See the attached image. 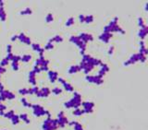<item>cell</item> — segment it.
Wrapping results in <instances>:
<instances>
[{
	"mask_svg": "<svg viewBox=\"0 0 148 130\" xmlns=\"http://www.w3.org/2000/svg\"><path fill=\"white\" fill-rule=\"evenodd\" d=\"M32 108L33 110V114H34L35 116L40 117V116H44V115L46 114V110H45L39 104H33V105H32Z\"/></svg>",
	"mask_w": 148,
	"mask_h": 130,
	"instance_id": "6da1fadb",
	"label": "cell"
},
{
	"mask_svg": "<svg viewBox=\"0 0 148 130\" xmlns=\"http://www.w3.org/2000/svg\"><path fill=\"white\" fill-rule=\"evenodd\" d=\"M85 80L89 83H94L96 85H101L104 83L103 78H101L100 76H89V75H87L85 77Z\"/></svg>",
	"mask_w": 148,
	"mask_h": 130,
	"instance_id": "7a4b0ae2",
	"label": "cell"
},
{
	"mask_svg": "<svg viewBox=\"0 0 148 130\" xmlns=\"http://www.w3.org/2000/svg\"><path fill=\"white\" fill-rule=\"evenodd\" d=\"M81 105L83 106L84 114H92L94 112V103H92V102H83V103H81Z\"/></svg>",
	"mask_w": 148,
	"mask_h": 130,
	"instance_id": "3957f363",
	"label": "cell"
},
{
	"mask_svg": "<svg viewBox=\"0 0 148 130\" xmlns=\"http://www.w3.org/2000/svg\"><path fill=\"white\" fill-rule=\"evenodd\" d=\"M50 93H51V89H49V88H47V87H46V88H42V89H39V91L36 93V95H37L38 97L46 98L50 95Z\"/></svg>",
	"mask_w": 148,
	"mask_h": 130,
	"instance_id": "277c9868",
	"label": "cell"
},
{
	"mask_svg": "<svg viewBox=\"0 0 148 130\" xmlns=\"http://www.w3.org/2000/svg\"><path fill=\"white\" fill-rule=\"evenodd\" d=\"M78 37L80 38V40H81V42H83V43H86V44H87V43H88V42H92L93 40H94V37H93L91 34L84 33V32L81 33L80 35H78Z\"/></svg>",
	"mask_w": 148,
	"mask_h": 130,
	"instance_id": "5b68a950",
	"label": "cell"
},
{
	"mask_svg": "<svg viewBox=\"0 0 148 130\" xmlns=\"http://www.w3.org/2000/svg\"><path fill=\"white\" fill-rule=\"evenodd\" d=\"M49 64V61L48 60L45 59V57L44 56H40L36 60V62H35V66L36 67H47Z\"/></svg>",
	"mask_w": 148,
	"mask_h": 130,
	"instance_id": "8992f818",
	"label": "cell"
},
{
	"mask_svg": "<svg viewBox=\"0 0 148 130\" xmlns=\"http://www.w3.org/2000/svg\"><path fill=\"white\" fill-rule=\"evenodd\" d=\"M18 40H19V41L22 42V43H25V44H28V45H30V44H32L31 39H30L29 37H27V36L25 35V34H24L23 32L19 33V35H18Z\"/></svg>",
	"mask_w": 148,
	"mask_h": 130,
	"instance_id": "52a82bcc",
	"label": "cell"
},
{
	"mask_svg": "<svg viewBox=\"0 0 148 130\" xmlns=\"http://www.w3.org/2000/svg\"><path fill=\"white\" fill-rule=\"evenodd\" d=\"M111 37H112V34L108 32H103L101 35L99 36V39L102 42H104L105 43H108L110 41Z\"/></svg>",
	"mask_w": 148,
	"mask_h": 130,
	"instance_id": "ba28073f",
	"label": "cell"
},
{
	"mask_svg": "<svg viewBox=\"0 0 148 130\" xmlns=\"http://www.w3.org/2000/svg\"><path fill=\"white\" fill-rule=\"evenodd\" d=\"M57 120V126H60V127H64L65 125L69 124V121H68V118L66 116H62V117H58Z\"/></svg>",
	"mask_w": 148,
	"mask_h": 130,
	"instance_id": "9c48e42d",
	"label": "cell"
},
{
	"mask_svg": "<svg viewBox=\"0 0 148 130\" xmlns=\"http://www.w3.org/2000/svg\"><path fill=\"white\" fill-rule=\"evenodd\" d=\"M57 78H58V74L56 71H48V79L50 80V82L54 83L57 81Z\"/></svg>",
	"mask_w": 148,
	"mask_h": 130,
	"instance_id": "30bf717a",
	"label": "cell"
},
{
	"mask_svg": "<svg viewBox=\"0 0 148 130\" xmlns=\"http://www.w3.org/2000/svg\"><path fill=\"white\" fill-rule=\"evenodd\" d=\"M146 35H147V27L146 28H143V29H140L139 30V33H138V36L142 39V41H143V39L145 38Z\"/></svg>",
	"mask_w": 148,
	"mask_h": 130,
	"instance_id": "8fae6325",
	"label": "cell"
},
{
	"mask_svg": "<svg viewBox=\"0 0 148 130\" xmlns=\"http://www.w3.org/2000/svg\"><path fill=\"white\" fill-rule=\"evenodd\" d=\"M79 71H81V68H80L79 66H71V67L69 68L68 72L70 74H75V73H77V72H79Z\"/></svg>",
	"mask_w": 148,
	"mask_h": 130,
	"instance_id": "7c38bea8",
	"label": "cell"
},
{
	"mask_svg": "<svg viewBox=\"0 0 148 130\" xmlns=\"http://www.w3.org/2000/svg\"><path fill=\"white\" fill-rule=\"evenodd\" d=\"M63 87H64V89L67 90V91H69V92H72L73 90H74V89H73V87L71 86V85L69 83V82H66L65 81L64 83H63Z\"/></svg>",
	"mask_w": 148,
	"mask_h": 130,
	"instance_id": "4fadbf2b",
	"label": "cell"
},
{
	"mask_svg": "<svg viewBox=\"0 0 148 130\" xmlns=\"http://www.w3.org/2000/svg\"><path fill=\"white\" fill-rule=\"evenodd\" d=\"M53 42H56V43H61V42H63V38H62L61 36L59 35H56L55 37H53V38H51L50 40L48 41V43H53Z\"/></svg>",
	"mask_w": 148,
	"mask_h": 130,
	"instance_id": "5bb4252c",
	"label": "cell"
},
{
	"mask_svg": "<svg viewBox=\"0 0 148 130\" xmlns=\"http://www.w3.org/2000/svg\"><path fill=\"white\" fill-rule=\"evenodd\" d=\"M19 93L22 95H28V94H32V89H19Z\"/></svg>",
	"mask_w": 148,
	"mask_h": 130,
	"instance_id": "9a60e30c",
	"label": "cell"
},
{
	"mask_svg": "<svg viewBox=\"0 0 148 130\" xmlns=\"http://www.w3.org/2000/svg\"><path fill=\"white\" fill-rule=\"evenodd\" d=\"M11 122H12V124H13V125H18V124H19V121H20V120H19V115H18V114H14L13 116L11 117Z\"/></svg>",
	"mask_w": 148,
	"mask_h": 130,
	"instance_id": "2e32d148",
	"label": "cell"
},
{
	"mask_svg": "<svg viewBox=\"0 0 148 130\" xmlns=\"http://www.w3.org/2000/svg\"><path fill=\"white\" fill-rule=\"evenodd\" d=\"M19 120H22V121H24L26 124H30V121L29 119H28V114H22L20 115H19Z\"/></svg>",
	"mask_w": 148,
	"mask_h": 130,
	"instance_id": "e0dca14e",
	"label": "cell"
},
{
	"mask_svg": "<svg viewBox=\"0 0 148 130\" xmlns=\"http://www.w3.org/2000/svg\"><path fill=\"white\" fill-rule=\"evenodd\" d=\"M31 59H32V55L31 54H24V55L20 56V61H22V62L24 63L29 62Z\"/></svg>",
	"mask_w": 148,
	"mask_h": 130,
	"instance_id": "ac0fdd59",
	"label": "cell"
},
{
	"mask_svg": "<svg viewBox=\"0 0 148 130\" xmlns=\"http://www.w3.org/2000/svg\"><path fill=\"white\" fill-rule=\"evenodd\" d=\"M6 19H7V14L4 10V8H0V19L2 21H5Z\"/></svg>",
	"mask_w": 148,
	"mask_h": 130,
	"instance_id": "d6986e66",
	"label": "cell"
},
{
	"mask_svg": "<svg viewBox=\"0 0 148 130\" xmlns=\"http://www.w3.org/2000/svg\"><path fill=\"white\" fill-rule=\"evenodd\" d=\"M72 114H74V115H76V116H80V115H81V114H84V111H83V109L81 110V109L78 108V109H75V110L73 111Z\"/></svg>",
	"mask_w": 148,
	"mask_h": 130,
	"instance_id": "ffe728a7",
	"label": "cell"
},
{
	"mask_svg": "<svg viewBox=\"0 0 148 130\" xmlns=\"http://www.w3.org/2000/svg\"><path fill=\"white\" fill-rule=\"evenodd\" d=\"M51 92L55 95H59L62 93V89L61 88H58V87H56V88H54V89H52Z\"/></svg>",
	"mask_w": 148,
	"mask_h": 130,
	"instance_id": "44dd1931",
	"label": "cell"
},
{
	"mask_svg": "<svg viewBox=\"0 0 148 130\" xmlns=\"http://www.w3.org/2000/svg\"><path fill=\"white\" fill-rule=\"evenodd\" d=\"M20 103H22V105L24 106V107H32V104L29 103L26 100V98H22L20 99Z\"/></svg>",
	"mask_w": 148,
	"mask_h": 130,
	"instance_id": "7402d4cb",
	"label": "cell"
},
{
	"mask_svg": "<svg viewBox=\"0 0 148 130\" xmlns=\"http://www.w3.org/2000/svg\"><path fill=\"white\" fill-rule=\"evenodd\" d=\"M93 21H94V17L92 16V15H90V16H85V18H84V22H85V23L89 24V23H92Z\"/></svg>",
	"mask_w": 148,
	"mask_h": 130,
	"instance_id": "603a6c76",
	"label": "cell"
},
{
	"mask_svg": "<svg viewBox=\"0 0 148 130\" xmlns=\"http://www.w3.org/2000/svg\"><path fill=\"white\" fill-rule=\"evenodd\" d=\"M80 41V38H79L78 36H71L70 38V43H74V44H77V43Z\"/></svg>",
	"mask_w": 148,
	"mask_h": 130,
	"instance_id": "cb8c5ba5",
	"label": "cell"
},
{
	"mask_svg": "<svg viewBox=\"0 0 148 130\" xmlns=\"http://www.w3.org/2000/svg\"><path fill=\"white\" fill-rule=\"evenodd\" d=\"M101 69L100 70H102L103 72H105V73H107V72H108L109 71V68H108V66L107 65V64H101Z\"/></svg>",
	"mask_w": 148,
	"mask_h": 130,
	"instance_id": "d4e9b609",
	"label": "cell"
},
{
	"mask_svg": "<svg viewBox=\"0 0 148 130\" xmlns=\"http://www.w3.org/2000/svg\"><path fill=\"white\" fill-rule=\"evenodd\" d=\"M14 114H15V112L14 111H8V113H6V114H4V117L8 118V119H11V117L13 116Z\"/></svg>",
	"mask_w": 148,
	"mask_h": 130,
	"instance_id": "484cf974",
	"label": "cell"
},
{
	"mask_svg": "<svg viewBox=\"0 0 148 130\" xmlns=\"http://www.w3.org/2000/svg\"><path fill=\"white\" fill-rule=\"evenodd\" d=\"M73 23H74V19L73 18H69L67 19V21H66V26L67 27H70L71 25H73Z\"/></svg>",
	"mask_w": 148,
	"mask_h": 130,
	"instance_id": "4316f807",
	"label": "cell"
},
{
	"mask_svg": "<svg viewBox=\"0 0 148 130\" xmlns=\"http://www.w3.org/2000/svg\"><path fill=\"white\" fill-rule=\"evenodd\" d=\"M138 23H139V26L141 27V29L146 28L145 23H144V21H143V19H142V18H139V19H138Z\"/></svg>",
	"mask_w": 148,
	"mask_h": 130,
	"instance_id": "83f0119b",
	"label": "cell"
},
{
	"mask_svg": "<svg viewBox=\"0 0 148 130\" xmlns=\"http://www.w3.org/2000/svg\"><path fill=\"white\" fill-rule=\"evenodd\" d=\"M54 20V18H53V15H52L51 13H49L47 16H46V21L47 22V23H50V22H52Z\"/></svg>",
	"mask_w": 148,
	"mask_h": 130,
	"instance_id": "f1b7e54d",
	"label": "cell"
},
{
	"mask_svg": "<svg viewBox=\"0 0 148 130\" xmlns=\"http://www.w3.org/2000/svg\"><path fill=\"white\" fill-rule=\"evenodd\" d=\"M32 9L31 8H26L24 10H22L20 12V15H30V14H32Z\"/></svg>",
	"mask_w": 148,
	"mask_h": 130,
	"instance_id": "f546056e",
	"label": "cell"
},
{
	"mask_svg": "<svg viewBox=\"0 0 148 130\" xmlns=\"http://www.w3.org/2000/svg\"><path fill=\"white\" fill-rule=\"evenodd\" d=\"M11 67H12V69H13V70H15V71L19 70V63L12 62V63H11Z\"/></svg>",
	"mask_w": 148,
	"mask_h": 130,
	"instance_id": "4dcf8cb0",
	"label": "cell"
},
{
	"mask_svg": "<svg viewBox=\"0 0 148 130\" xmlns=\"http://www.w3.org/2000/svg\"><path fill=\"white\" fill-rule=\"evenodd\" d=\"M53 48H54V44L51 43H47L46 44V46L44 47L45 50H51V49H53Z\"/></svg>",
	"mask_w": 148,
	"mask_h": 130,
	"instance_id": "1f68e13d",
	"label": "cell"
},
{
	"mask_svg": "<svg viewBox=\"0 0 148 130\" xmlns=\"http://www.w3.org/2000/svg\"><path fill=\"white\" fill-rule=\"evenodd\" d=\"M8 63H9V61H8V60H7L6 58H4V59H3L2 61L0 62V66H1V67H3V68H6V67L8 65Z\"/></svg>",
	"mask_w": 148,
	"mask_h": 130,
	"instance_id": "d6a6232c",
	"label": "cell"
},
{
	"mask_svg": "<svg viewBox=\"0 0 148 130\" xmlns=\"http://www.w3.org/2000/svg\"><path fill=\"white\" fill-rule=\"evenodd\" d=\"M74 130H83V127L80 123L76 122V124L74 125Z\"/></svg>",
	"mask_w": 148,
	"mask_h": 130,
	"instance_id": "836d02e7",
	"label": "cell"
},
{
	"mask_svg": "<svg viewBox=\"0 0 148 130\" xmlns=\"http://www.w3.org/2000/svg\"><path fill=\"white\" fill-rule=\"evenodd\" d=\"M20 61V56L19 55H13V58L11 60V62H15V63H19Z\"/></svg>",
	"mask_w": 148,
	"mask_h": 130,
	"instance_id": "e575fe53",
	"label": "cell"
},
{
	"mask_svg": "<svg viewBox=\"0 0 148 130\" xmlns=\"http://www.w3.org/2000/svg\"><path fill=\"white\" fill-rule=\"evenodd\" d=\"M32 94H36V93H37L38 91H39V88H38V87H36V86H34V87H32Z\"/></svg>",
	"mask_w": 148,
	"mask_h": 130,
	"instance_id": "d590c367",
	"label": "cell"
},
{
	"mask_svg": "<svg viewBox=\"0 0 148 130\" xmlns=\"http://www.w3.org/2000/svg\"><path fill=\"white\" fill-rule=\"evenodd\" d=\"M13 55L14 54H12V53H9V54H8V55H7V57H6V59L8 60V61H11L12 58H13Z\"/></svg>",
	"mask_w": 148,
	"mask_h": 130,
	"instance_id": "8d00e7d4",
	"label": "cell"
},
{
	"mask_svg": "<svg viewBox=\"0 0 148 130\" xmlns=\"http://www.w3.org/2000/svg\"><path fill=\"white\" fill-rule=\"evenodd\" d=\"M33 72H34L35 74H38V73H40L41 70H40V68L39 67H36V66H34V68H33Z\"/></svg>",
	"mask_w": 148,
	"mask_h": 130,
	"instance_id": "74e56055",
	"label": "cell"
},
{
	"mask_svg": "<svg viewBox=\"0 0 148 130\" xmlns=\"http://www.w3.org/2000/svg\"><path fill=\"white\" fill-rule=\"evenodd\" d=\"M7 109V107H6L4 104H2V103H0V112H4Z\"/></svg>",
	"mask_w": 148,
	"mask_h": 130,
	"instance_id": "f35d334b",
	"label": "cell"
},
{
	"mask_svg": "<svg viewBox=\"0 0 148 130\" xmlns=\"http://www.w3.org/2000/svg\"><path fill=\"white\" fill-rule=\"evenodd\" d=\"M84 18H85V16H83V15H80V16H79V20H80V22H82V23H83Z\"/></svg>",
	"mask_w": 148,
	"mask_h": 130,
	"instance_id": "ab89813d",
	"label": "cell"
},
{
	"mask_svg": "<svg viewBox=\"0 0 148 130\" xmlns=\"http://www.w3.org/2000/svg\"><path fill=\"white\" fill-rule=\"evenodd\" d=\"M6 71H7V69H6V68H3V67H1L0 66V75L3 73H5Z\"/></svg>",
	"mask_w": 148,
	"mask_h": 130,
	"instance_id": "60d3db41",
	"label": "cell"
},
{
	"mask_svg": "<svg viewBox=\"0 0 148 130\" xmlns=\"http://www.w3.org/2000/svg\"><path fill=\"white\" fill-rule=\"evenodd\" d=\"M57 80L59 82V83H61V84H63V83L65 82V79H62V78H60V77H59V78H57Z\"/></svg>",
	"mask_w": 148,
	"mask_h": 130,
	"instance_id": "b9f144b4",
	"label": "cell"
},
{
	"mask_svg": "<svg viewBox=\"0 0 148 130\" xmlns=\"http://www.w3.org/2000/svg\"><path fill=\"white\" fill-rule=\"evenodd\" d=\"M41 71H48V67H40Z\"/></svg>",
	"mask_w": 148,
	"mask_h": 130,
	"instance_id": "7bdbcfd3",
	"label": "cell"
},
{
	"mask_svg": "<svg viewBox=\"0 0 148 130\" xmlns=\"http://www.w3.org/2000/svg\"><path fill=\"white\" fill-rule=\"evenodd\" d=\"M113 52H114V47L113 46H111L110 48H109V50H108V54H110L111 55V54H113Z\"/></svg>",
	"mask_w": 148,
	"mask_h": 130,
	"instance_id": "ee69618b",
	"label": "cell"
},
{
	"mask_svg": "<svg viewBox=\"0 0 148 130\" xmlns=\"http://www.w3.org/2000/svg\"><path fill=\"white\" fill-rule=\"evenodd\" d=\"M11 50H12V46H11V45H8V46H7V51H8V54L11 53Z\"/></svg>",
	"mask_w": 148,
	"mask_h": 130,
	"instance_id": "f6af8a7d",
	"label": "cell"
},
{
	"mask_svg": "<svg viewBox=\"0 0 148 130\" xmlns=\"http://www.w3.org/2000/svg\"><path fill=\"white\" fill-rule=\"evenodd\" d=\"M17 40H18V35H14L11 37V41L12 42H15V41H17Z\"/></svg>",
	"mask_w": 148,
	"mask_h": 130,
	"instance_id": "bcb514c9",
	"label": "cell"
},
{
	"mask_svg": "<svg viewBox=\"0 0 148 130\" xmlns=\"http://www.w3.org/2000/svg\"><path fill=\"white\" fill-rule=\"evenodd\" d=\"M62 116H65L64 112H60V113L57 114V118H58V117H62Z\"/></svg>",
	"mask_w": 148,
	"mask_h": 130,
	"instance_id": "7dc6e473",
	"label": "cell"
},
{
	"mask_svg": "<svg viewBox=\"0 0 148 130\" xmlns=\"http://www.w3.org/2000/svg\"><path fill=\"white\" fill-rule=\"evenodd\" d=\"M3 7H4V2L0 1V8H3Z\"/></svg>",
	"mask_w": 148,
	"mask_h": 130,
	"instance_id": "c3c4849f",
	"label": "cell"
},
{
	"mask_svg": "<svg viewBox=\"0 0 148 130\" xmlns=\"http://www.w3.org/2000/svg\"><path fill=\"white\" fill-rule=\"evenodd\" d=\"M0 86H2V84H1V81H0Z\"/></svg>",
	"mask_w": 148,
	"mask_h": 130,
	"instance_id": "681fc988",
	"label": "cell"
},
{
	"mask_svg": "<svg viewBox=\"0 0 148 130\" xmlns=\"http://www.w3.org/2000/svg\"></svg>",
	"mask_w": 148,
	"mask_h": 130,
	"instance_id": "f907efd6",
	"label": "cell"
}]
</instances>
